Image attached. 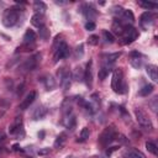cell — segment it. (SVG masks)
I'll use <instances>...</instances> for the list:
<instances>
[{
	"mask_svg": "<svg viewBox=\"0 0 158 158\" xmlns=\"http://www.w3.org/2000/svg\"><path fill=\"white\" fill-rule=\"evenodd\" d=\"M111 88L116 94H125L126 93V83L123 79V72L121 68H116L112 73V79H111Z\"/></svg>",
	"mask_w": 158,
	"mask_h": 158,
	"instance_id": "1",
	"label": "cell"
},
{
	"mask_svg": "<svg viewBox=\"0 0 158 158\" xmlns=\"http://www.w3.org/2000/svg\"><path fill=\"white\" fill-rule=\"evenodd\" d=\"M19 21V9L17 7H10L5 10L2 16V23L6 27H12Z\"/></svg>",
	"mask_w": 158,
	"mask_h": 158,
	"instance_id": "2",
	"label": "cell"
},
{
	"mask_svg": "<svg viewBox=\"0 0 158 158\" xmlns=\"http://www.w3.org/2000/svg\"><path fill=\"white\" fill-rule=\"evenodd\" d=\"M135 115H136V118H137V122L147 131H152L153 130V125H152V121L151 118L148 117V115L139 107H136L135 109Z\"/></svg>",
	"mask_w": 158,
	"mask_h": 158,
	"instance_id": "3",
	"label": "cell"
},
{
	"mask_svg": "<svg viewBox=\"0 0 158 158\" xmlns=\"http://www.w3.org/2000/svg\"><path fill=\"white\" fill-rule=\"evenodd\" d=\"M137 37H138L137 30H136L133 26H131V25H125L123 32H122V35H121V43H122V44L132 43Z\"/></svg>",
	"mask_w": 158,
	"mask_h": 158,
	"instance_id": "4",
	"label": "cell"
},
{
	"mask_svg": "<svg viewBox=\"0 0 158 158\" xmlns=\"http://www.w3.org/2000/svg\"><path fill=\"white\" fill-rule=\"evenodd\" d=\"M116 137H117V132L115 131V128H114L112 126H110V127H106V128L102 131V133H101L100 137H99V142H100L101 146H107V144H110Z\"/></svg>",
	"mask_w": 158,
	"mask_h": 158,
	"instance_id": "5",
	"label": "cell"
},
{
	"mask_svg": "<svg viewBox=\"0 0 158 158\" xmlns=\"http://www.w3.org/2000/svg\"><path fill=\"white\" fill-rule=\"evenodd\" d=\"M58 75H59V81H60V85H62V88L64 89V90H67V89H69L70 88V84H72V73H70V70L68 69V68H65V67H63V68H60V70L58 72Z\"/></svg>",
	"mask_w": 158,
	"mask_h": 158,
	"instance_id": "6",
	"label": "cell"
},
{
	"mask_svg": "<svg viewBox=\"0 0 158 158\" xmlns=\"http://www.w3.org/2000/svg\"><path fill=\"white\" fill-rule=\"evenodd\" d=\"M53 52H54V62L57 63L59 59L67 58V57L69 56V47H68V44L63 41Z\"/></svg>",
	"mask_w": 158,
	"mask_h": 158,
	"instance_id": "7",
	"label": "cell"
},
{
	"mask_svg": "<svg viewBox=\"0 0 158 158\" xmlns=\"http://www.w3.org/2000/svg\"><path fill=\"white\" fill-rule=\"evenodd\" d=\"M36 96H37V93L35 91V90H32V91H30L27 95H26V98L20 102V105H19V109L20 110H26V109H28L30 107V105L35 101V99H36Z\"/></svg>",
	"mask_w": 158,
	"mask_h": 158,
	"instance_id": "8",
	"label": "cell"
},
{
	"mask_svg": "<svg viewBox=\"0 0 158 158\" xmlns=\"http://www.w3.org/2000/svg\"><path fill=\"white\" fill-rule=\"evenodd\" d=\"M81 12H83V14H84V16L89 20V22H90L93 19H95V17H96V15H98V12H96L95 7H94L91 4H84V5L81 6Z\"/></svg>",
	"mask_w": 158,
	"mask_h": 158,
	"instance_id": "9",
	"label": "cell"
},
{
	"mask_svg": "<svg viewBox=\"0 0 158 158\" xmlns=\"http://www.w3.org/2000/svg\"><path fill=\"white\" fill-rule=\"evenodd\" d=\"M153 20H154V15H153L151 11H146V12H143V14L141 15V17H139V23H141V26L146 30V28H148V26L152 25Z\"/></svg>",
	"mask_w": 158,
	"mask_h": 158,
	"instance_id": "10",
	"label": "cell"
},
{
	"mask_svg": "<svg viewBox=\"0 0 158 158\" xmlns=\"http://www.w3.org/2000/svg\"><path fill=\"white\" fill-rule=\"evenodd\" d=\"M130 63L133 68L136 69H139L143 64V59H142V56L138 53V52H131L130 54Z\"/></svg>",
	"mask_w": 158,
	"mask_h": 158,
	"instance_id": "11",
	"label": "cell"
},
{
	"mask_svg": "<svg viewBox=\"0 0 158 158\" xmlns=\"http://www.w3.org/2000/svg\"><path fill=\"white\" fill-rule=\"evenodd\" d=\"M21 130H22V118H21V116H17V117H15L14 122L10 125L9 132L11 135H19Z\"/></svg>",
	"mask_w": 158,
	"mask_h": 158,
	"instance_id": "12",
	"label": "cell"
},
{
	"mask_svg": "<svg viewBox=\"0 0 158 158\" xmlns=\"http://www.w3.org/2000/svg\"><path fill=\"white\" fill-rule=\"evenodd\" d=\"M38 58H40V54H36V56H33V57L28 58V59H27V60L23 63L22 68H23L25 70H33V69L36 68V65H37Z\"/></svg>",
	"mask_w": 158,
	"mask_h": 158,
	"instance_id": "13",
	"label": "cell"
},
{
	"mask_svg": "<svg viewBox=\"0 0 158 158\" xmlns=\"http://www.w3.org/2000/svg\"><path fill=\"white\" fill-rule=\"evenodd\" d=\"M146 72L153 81H158V68H157V65H154V64L146 65Z\"/></svg>",
	"mask_w": 158,
	"mask_h": 158,
	"instance_id": "14",
	"label": "cell"
},
{
	"mask_svg": "<svg viewBox=\"0 0 158 158\" xmlns=\"http://www.w3.org/2000/svg\"><path fill=\"white\" fill-rule=\"evenodd\" d=\"M123 157L125 158H146V156L141 151H138L136 148H130V149L125 151Z\"/></svg>",
	"mask_w": 158,
	"mask_h": 158,
	"instance_id": "15",
	"label": "cell"
},
{
	"mask_svg": "<svg viewBox=\"0 0 158 158\" xmlns=\"http://www.w3.org/2000/svg\"><path fill=\"white\" fill-rule=\"evenodd\" d=\"M36 41V33L33 30H27L23 35V43L22 44H35Z\"/></svg>",
	"mask_w": 158,
	"mask_h": 158,
	"instance_id": "16",
	"label": "cell"
},
{
	"mask_svg": "<svg viewBox=\"0 0 158 158\" xmlns=\"http://www.w3.org/2000/svg\"><path fill=\"white\" fill-rule=\"evenodd\" d=\"M91 60H89V63L86 64V69L84 72V80L88 86H91V81H93V69H91Z\"/></svg>",
	"mask_w": 158,
	"mask_h": 158,
	"instance_id": "17",
	"label": "cell"
},
{
	"mask_svg": "<svg viewBox=\"0 0 158 158\" xmlns=\"http://www.w3.org/2000/svg\"><path fill=\"white\" fill-rule=\"evenodd\" d=\"M31 23H32L33 26L38 27V28L43 27V26H44V17H43V15L36 12V14L31 17Z\"/></svg>",
	"mask_w": 158,
	"mask_h": 158,
	"instance_id": "18",
	"label": "cell"
},
{
	"mask_svg": "<svg viewBox=\"0 0 158 158\" xmlns=\"http://www.w3.org/2000/svg\"><path fill=\"white\" fill-rule=\"evenodd\" d=\"M65 142H67V133H65V132L59 133V135L57 136L56 141H54V148H57V149L63 148L64 144H65Z\"/></svg>",
	"mask_w": 158,
	"mask_h": 158,
	"instance_id": "19",
	"label": "cell"
},
{
	"mask_svg": "<svg viewBox=\"0 0 158 158\" xmlns=\"http://www.w3.org/2000/svg\"><path fill=\"white\" fill-rule=\"evenodd\" d=\"M110 72H111V64L104 63V64L101 65V68L99 69V74H98V75H99V79H100V80H105Z\"/></svg>",
	"mask_w": 158,
	"mask_h": 158,
	"instance_id": "20",
	"label": "cell"
},
{
	"mask_svg": "<svg viewBox=\"0 0 158 158\" xmlns=\"http://www.w3.org/2000/svg\"><path fill=\"white\" fill-rule=\"evenodd\" d=\"M123 28H125V23H122L118 20L114 21V23H112V32L114 33H116L117 36H121L122 32H123Z\"/></svg>",
	"mask_w": 158,
	"mask_h": 158,
	"instance_id": "21",
	"label": "cell"
},
{
	"mask_svg": "<svg viewBox=\"0 0 158 158\" xmlns=\"http://www.w3.org/2000/svg\"><path fill=\"white\" fill-rule=\"evenodd\" d=\"M121 56V53L120 52H116V53H110V54H105V56H102V59H104V62L106 63V64H112L116 59H118V57Z\"/></svg>",
	"mask_w": 158,
	"mask_h": 158,
	"instance_id": "22",
	"label": "cell"
},
{
	"mask_svg": "<svg viewBox=\"0 0 158 158\" xmlns=\"http://www.w3.org/2000/svg\"><path fill=\"white\" fill-rule=\"evenodd\" d=\"M44 115H46V109L44 107H36L35 109V112H33V115H32V117H33V120H40V118H43L44 117Z\"/></svg>",
	"mask_w": 158,
	"mask_h": 158,
	"instance_id": "23",
	"label": "cell"
},
{
	"mask_svg": "<svg viewBox=\"0 0 158 158\" xmlns=\"http://www.w3.org/2000/svg\"><path fill=\"white\" fill-rule=\"evenodd\" d=\"M33 7H35V10L37 11V14H41V15H43L44 11L47 10V6H46V4H44L43 1H35Z\"/></svg>",
	"mask_w": 158,
	"mask_h": 158,
	"instance_id": "24",
	"label": "cell"
},
{
	"mask_svg": "<svg viewBox=\"0 0 158 158\" xmlns=\"http://www.w3.org/2000/svg\"><path fill=\"white\" fill-rule=\"evenodd\" d=\"M153 89H154V85H153V84H147V85H144L142 89H139L138 95H141V96H147L148 94H151V93L153 91Z\"/></svg>",
	"mask_w": 158,
	"mask_h": 158,
	"instance_id": "25",
	"label": "cell"
},
{
	"mask_svg": "<svg viewBox=\"0 0 158 158\" xmlns=\"http://www.w3.org/2000/svg\"><path fill=\"white\" fill-rule=\"evenodd\" d=\"M89 136H90V130H89L88 127H83L81 131H80V133H79L78 141H79V142H85V141L89 138Z\"/></svg>",
	"mask_w": 158,
	"mask_h": 158,
	"instance_id": "26",
	"label": "cell"
},
{
	"mask_svg": "<svg viewBox=\"0 0 158 158\" xmlns=\"http://www.w3.org/2000/svg\"><path fill=\"white\" fill-rule=\"evenodd\" d=\"M138 4H139V6H142V7L147 9V10H154L158 6L156 2H152V1H139Z\"/></svg>",
	"mask_w": 158,
	"mask_h": 158,
	"instance_id": "27",
	"label": "cell"
},
{
	"mask_svg": "<svg viewBox=\"0 0 158 158\" xmlns=\"http://www.w3.org/2000/svg\"><path fill=\"white\" fill-rule=\"evenodd\" d=\"M123 11H125V9H123L122 6H114V7L111 9V14L115 15V17H116L117 20L121 17V15L123 14Z\"/></svg>",
	"mask_w": 158,
	"mask_h": 158,
	"instance_id": "28",
	"label": "cell"
},
{
	"mask_svg": "<svg viewBox=\"0 0 158 158\" xmlns=\"http://www.w3.org/2000/svg\"><path fill=\"white\" fill-rule=\"evenodd\" d=\"M102 37H104V40H105L107 43H114V42H115V36H114L111 32L106 31V30L102 31Z\"/></svg>",
	"mask_w": 158,
	"mask_h": 158,
	"instance_id": "29",
	"label": "cell"
},
{
	"mask_svg": "<svg viewBox=\"0 0 158 158\" xmlns=\"http://www.w3.org/2000/svg\"><path fill=\"white\" fill-rule=\"evenodd\" d=\"M146 148H147V149H148V152H151L152 154H154V156H157V154H158L157 146H156L154 143H152V142H147V143H146Z\"/></svg>",
	"mask_w": 158,
	"mask_h": 158,
	"instance_id": "30",
	"label": "cell"
},
{
	"mask_svg": "<svg viewBox=\"0 0 158 158\" xmlns=\"http://www.w3.org/2000/svg\"><path fill=\"white\" fill-rule=\"evenodd\" d=\"M40 37H41L42 40H47V38L49 37V32H48V30L46 28V26H43V27L40 28Z\"/></svg>",
	"mask_w": 158,
	"mask_h": 158,
	"instance_id": "31",
	"label": "cell"
},
{
	"mask_svg": "<svg viewBox=\"0 0 158 158\" xmlns=\"http://www.w3.org/2000/svg\"><path fill=\"white\" fill-rule=\"evenodd\" d=\"M88 43L91 44V46H96V44L99 43V36H96V35H91V36H89V38H88Z\"/></svg>",
	"mask_w": 158,
	"mask_h": 158,
	"instance_id": "32",
	"label": "cell"
},
{
	"mask_svg": "<svg viewBox=\"0 0 158 158\" xmlns=\"http://www.w3.org/2000/svg\"><path fill=\"white\" fill-rule=\"evenodd\" d=\"M85 30H88V31H94L95 30V22H93V21H88L86 23H85Z\"/></svg>",
	"mask_w": 158,
	"mask_h": 158,
	"instance_id": "33",
	"label": "cell"
},
{
	"mask_svg": "<svg viewBox=\"0 0 158 158\" xmlns=\"http://www.w3.org/2000/svg\"><path fill=\"white\" fill-rule=\"evenodd\" d=\"M47 153H49V149H48V148H46V149H41V151H38V154H40V156H42V154H47Z\"/></svg>",
	"mask_w": 158,
	"mask_h": 158,
	"instance_id": "34",
	"label": "cell"
},
{
	"mask_svg": "<svg viewBox=\"0 0 158 158\" xmlns=\"http://www.w3.org/2000/svg\"><path fill=\"white\" fill-rule=\"evenodd\" d=\"M9 102L5 100V99H0V106H7Z\"/></svg>",
	"mask_w": 158,
	"mask_h": 158,
	"instance_id": "35",
	"label": "cell"
},
{
	"mask_svg": "<svg viewBox=\"0 0 158 158\" xmlns=\"http://www.w3.org/2000/svg\"><path fill=\"white\" fill-rule=\"evenodd\" d=\"M156 102H157V98L153 99V104H152V110L153 111H157V106H156Z\"/></svg>",
	"mask_w": 158,
	"mask_h": 158,
	"instance_id": "36",
	"label": "cell"
},
{
	"mask_svg": "<svg viewBox=\"0 0 158 158\" xmlns=\"http://www.w3.org/2000/svg\"><path fill=\"white\" fill-rule=\"evenodd\" d=\"M1 115H2V112H0V116H1Z\"/></svg>",
	"mask_w": 158,
	"mask_h": 158,
	"instance_id": "37",
	"label": "cell"
},
{
	"mask_svg": "<svg viewBox=\"0 0 158 158\" xmlns=\"http://www.w3.org/2000/svg\"><path fill=\"white\" fill-rule=\"evenodd\" d=\"M67 158H72V157H67Z\"/></svg>",
	"mask_w": 158,
	"mask_h": 158,
	"instance_id": "38",
	"label": "cell"
},
{
	"mask_svg": "<svg viewBox=\"0 0 158 158\" xmlns=\"http://www.w3.org/2000/svg\"><path fill=\"white\" fill-rule=\"evenodd\" d=\"M28 158H32V157H28Z\"/></svg>",
	"mask_w": 158,
	"mask_h": 158,
	"instance_id": "39",
	"label": "cell"
}]
</instances>
